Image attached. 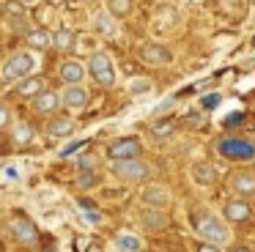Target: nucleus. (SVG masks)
Instances as JSON below:
<instances>
[{
    "mask_svg": "<svg viewBox=\"0 0 255 252\" xmlns=\"http://www.w3.org/2000/svg\"><path fill=\"white\" fill-rule=\"evenodd\" d=\"M39 69H41V55L36 52V49H30V47L14 49V52L0 63V82L14 88L17 82H22L25 77L36 74Z\"/></svg>",
    "mask_w": 255,
    "mask_h": 252,
    "instance_id": "1",
    "label": "nucleus"
},
{
    "mask_svg": "<svg viewBox=\"0 0 255 252\" xmlns=\"http://www.w3.org/2000/svg\"><path fill=\"white\" fill-rule=\"evenodd\" d=\"M192 230L200 241H211V244H220V247H231L233 244V230L231 222H228L222 214L214 211H206V208H198L192 219Z\"/></svg>",
    "mask_w": 255,
    "mask_h": 252,
    "instance_id": "2",
    "label": "nucleus"
},
{
    "mask_svg": "<svg viewBox=\"0 0 255 252\" xmlns=\"http://www.w3.org/2000/svg\"><path fill=\"white\" fill-rule=\"evenodd\" d=\"M110 173L124 184H145L154 175V164L143 156H132V159H113Z\"/></svg>",
    "mask_w": 255,
    "mask_h": 252,
    "instance_id": "3",
    "label": "nucleus"
},
{
    "mask_svg": "<svg viewBox=\"0 0 255 252\" xmlns=\"http://www.w3.org/2000/svg\"><path fill=\"white\" fill-rule=\"evenodd\" d=\"M88 77H91V82H94L96 88H116V82H118V69H116V63H113V58H110V52H105V49H94V52L88 55Z\"/></svg>",
    "mask_w": 255,
    "mask_h": 252,
    "instance_id": "4",
    "label": "nucleus"
},
{
    "mask_svg": "<svg viewBox=\"0 0 255 252\" xmlns=\"http://www.w3.org/2000/svg\"><path fill=\"white\" fill-rule=\"evenodd\" d=\"M217 153L228 162H239V164H250L255 162V140L250 137H220L217 140Z\"/></svg>",
    "mask_w": 255,
    "mask_h": 252,
    "instance_id": "5",
    "label": "nucleus"
},
{
    "mask_svg": "<svg viewBox=\"0 0 255 252\" xmlns=\"http://www.w3.org/2000/svg\"><path fill=\"white\" fill-rule=\"evenodd\" d=\"M137 58H140V63L154 66V69H165V66L176 63V52H173V47H167V44H162V41H145V44H140Z\"/></svg>",
    "mask_w": 255,
    "mask_h": 252,
    "instance_id": "6",
    "label": "nucleus"
},
{
    "mask_svg": "<svg viewBox=\"0 0 255 252\" xmlns=\"http://www.w3.org/2000/svg\"><path fill=\"white\" fill-rule=\"evenodd\" d=\"M91 33L102 41H118L121 38V19L113 16L110 11H99V14L91 16Z\"/></svg>",
    "mask_w": 255,
    "mask_h": 252,
    "instance_id": "7",
    "label": "nucleus"
},
{
    "mask_svg": "<svg viewBox=\"0 0 255 252\" xmlns=\"http://www.w3.org/2000/svg\"><path fill=\"white\" fill-rule=\"evenodd\" d=\"M61 99H63V110H69L72 115L85 113L91 107V91L85 82H80V85H63Z\"/></svg>",
    "mask_w": 255,
    "mask_h": 252,
    "instance_id": "8",
    "label": "nucleus"
},
{
    "mask_svg": "<svg viewBox=\"0 0 255 252\" xmlns=\"http://www.w3.org/2000/svg\"><path fill=\"white\" fill-rule=\"evenodd\" d=\"M173 203V192L162 181H145V186L140 189V206L151 208H167Z\"/></svg>",
    "mask_w": 255,
    "mask_h": 252,
    "instance_id": "9",
    "label": "nucleus"
},
{
    "mask_svg": "<svg viewBox=\"0 0 255 252\" xmlns=\"http://www.w3.org/2000/svg\"><path fill=\"white\" fill-rule=\"evenodd\" d=\"M187 178H189V184L195 186V189H211V186L220 181V173H217V167L211 162H192L187 167Z\"/></svg>",
    "mask_w": 255,
    "mask_h": 252,
    "instance_id": "10",
    "label": "nucleus"
},
{
    "mask_svg": "<svg viewBox=\"0 0 255 252\" xmlns=\"http://www.w3.org/2000/svg\"><path fill=\"white\" fill-rule=\"evenodd\" d=\"M134 222L140 225V230L145 233H162L167 228V214L165 208H151V206H143L134 211Z\"/></svg>",
    "mask_w": 255,
    "mask_h": 252,
    "instance_id": "11",
    "label": "nucleus"
},
{
    "mask_svg": "<svg viewBox=\"0 0 255 252\" xmlns=\"http://www.w3.org/2000/svg\"><path fill=\"white\" fill-rule=\"evenodd\" d=\"M228 189L231 195L236 197H244V200H255V170L250 167H242L228 178Z\"/></svg>",
    "mask_w": 255,
    "mask_h": 252,
    "instance_id": "12",
    "label": "nucleus"
},
{
    "mask_svg": "<svg viewBox=\"0 0 255 252\" xmlns=\"http://www.w3.org/2000/svg\"><path fill=\"white\" fill-rule=\"evenodd\" d=\"M143 140L140 137H118V140L107 142V156L110 159H132L143 156Z\"/></svg>",
    "mask_w": 255,
    "mask_h": 252,
    "instance_id": "13",
    "label": "nucleus"
},
{
    "mask_svg": "<svg viewBox=\"0 0 255 252\" xmlns=\"http://www.w3.org/2000/svg\"><path fill=\"white\" fill-rule=\"evenodd\" d=\"M222 217H225L231 225L247 222V219H253V200H244V197L231 195L225 200V206H222Z\"/></svg>",
    "mask_w": 255,
    "mask_h": 252,
    "instance_id": "14",
    "label": "nucleus"
},
{
    "mask_svg": "<svg viewBox=\"0 0 255 252\" xmlns=\"http://www.w3.org/2000/svg\"><path fill=\"white\" fill-rule=\"evenodd\" d=\"M58 77H61L63 85H80V82L91 80L88 77V63L77 58H66L61 66H58Z\"/></svg>",
    "mask_w": 255,
    "mask_h": 252,
    "instance_id": "15",
    "label": "nucleus"
},
{
    "mask_svg": "<svg viewBox=\"0 0 255 252\" xmlns=\"http://www.w3.org/2000/svg\"><path fill=\"white\" fill-rule=\"evenodd\" d=\"M33 110L39 115H47V118H52V115H58L63 110V99H61V91H41L39 96L33 99Z\"/></svg>",
    "mask_w": 255,
    "mask_h": 252,
    "instance_id": "16",
    "label": "nucleus"
},
{
    "mask_svg": "<svg viewBox=\"0 0 255 252\" xmlns=\"http://www.w3.org/2000/svg\"><path fill=\"white\" fill-rule=\"evenodd\" d=\"M110 244L116 252H143L145 250V239L140 233H134V230H118Z\"/></svg>",
    "mask_w": 255,
    "mask_h": 252,
    "instance_id": "17",
    "label": "nucleus"
},
{
    "mask_svg": "<svg viewBox=\"0 0 255 252\" xmlns=\"http://www.w3.org/2000/svg\"><path fill=\"white\" fill-rule=\"evenodd\" d=\"M74 131H77V121H74V115H52L50 124H47V134L55 137V140L72 137Z\"/></svg>",
    "mask_w": 255,
    "mask_h": 252,
    "instance_id": "18",
    "label": "nucleus"
},
{
    "mask_svg": "<svg viewBox=\"0 0 255 252\" xmlns=\"http://www.w3.org/2000/svg\"><path fill=\"white\" fill-rule=\"evenodd\" d=\"M178 22H181V14H178L176 5H159V8L154 11V30H173V27H178Z\"/></svg>",
    "mask_w": 255,
    "mask_h": 252,
    "instance_id": "19",
    "label": "nucleus"
},
{
    "mask_svg": "<svg viewBox=\"0 0 255 252\" xmlns=\"http://www.w3.org/2000/svg\"><path fill=\"white\" fill-rule=\"evenodd\" d=\"M14 91H17L19 99H30V102H33V99L44 91V80H41V77H36V74H30V77H25L22 82H17V85H14Z\"/></svg>",
    "mask_w": 255,
    "mask_h": 252,
    "instance_id": "20",
    "label": "nucleus"
},
{
    "mask_svg": "<svg viewBox=\"0 0 255 252\" xmlns=\"http://www.w3.org/2000/svg\"><path fill=\"white\" fill-rule=\"evenodd\" d=\"M25 41H28V47L36 49V52H44V49L52 47V36L44 27H30V30L25 33Z\"/></svg>",
    "mask_w": 255,
    "mask_h": 252,
    "instance_id": "21",
    "label": "nucleus"
},
{
    "mask_svg": "<svg viewBox=\"0 0 255 252\" xmlns=\"http://www.w3.org/2000/svg\"><path fill=\"white\" fill-rule=\"evenodd\" d=\"M154 93V82L148 80V77H129L127 80V96L132 99H143V96H151Z\"/></svg>",
    "mask_w": 255,
    "mask_h": 252,
    "instance_id": "22",
    "label": "nucleus"
},
{
    "mask_svg": "<svg viewBox=\"0 0 255 252\" xmlns=\"http://www.w3.org/2000/svg\"><path fill=\"white\" fill-rule=\"evenodd\" d=\"M52 44H55L61 52H72V49L77 47V33H74L72 27H58V30L52 33Z\"/></svg>",
    "mask_w": 255,
    "mask_h": 252,
    "instance_id": "23",
    "label": "nucleus"
},
{
    "mask_svg": "<svg viewBox=\"0 0 255 252\" xmlns=\"http://www.w3.org/2000/svg\"><path fill=\"white\" fill-rule=\"evenodd\" d=\"M11 233L17 236V241H22V244H30V241H36V228L28 222V219H11Z\"/></svg>",
    "mask_w": 255,
    "mask_h": 252,
    "instance_id": "24",
    "label": "nucleus"
},
{
    "mask_svg": "<svg viewBox=\"0 0 255 252\" xmlns=\"http://www.w3.org/2000/svg\"><path fill=\"white\" fill-rule=\"evenodd\" d=\"M105 11H110L118 19H127L134 11V0H105Z\"/></svg>",
    "mask_w": 255,
    "mask_h": 252,
    "instance_id": "25",
    "label": "nucleus"
},
{
    "mask_svg": "<svg viewBox=\"0 0 255 252\" xmlns=\"http://www.w3.org/2000/svg\"><path fill=\"white\" fill-rule=\"evenodd\" d=\"M11 140L17 142V145H30V142H36L39 137H36V131L30 129L28 124H14L11 126Z\"/></svg>",
    "mask_w": 255,
    "mask_h": 252,
    "instance_id": "26",
    "label": "nucleus"
},
{
    "mask_svg": "<svg viewBox=\"0 0 255 252\" xmlns=\"http://www.w3.org/2000/svg\"><path fill=\"white\" fill-rule=\"evenodd\" d=\"M173 131H176V124L173 121H154V126H151V134L154 137H170Z\"/></svg>",
    "mask_w": 255,
    "mask_h": 252,
    "instance_id": "27",
    "label": "nucleus"
},
{
    "mask_svg": "<svg viewBox=\"0 0 255 252\" xmlns=\"http://www.w3.org/2000/svg\"><path fill=\"white\" fill-rule=\"evenodd\" d=\"M17 124L14 121V110L8 102H0V129H11V126Z\"/></svg>",
    "mask_w": 255,
    "mask_h": 252,
    "instance_id": "28",
    "label": "nucleus"
},
{
    "mask_svg": "<svg viewBox=\"0 0 255 252\" xmlns=\"http://www.w3.org/2000/svg\"><path fill=\"white\" fill-rule=\"evenodd\" d=\"M222 104V93H206L203 99H200V110H203V113H209V110H214V107H220Z\"/></svg>",
    "mask_w": 255,
    "mask_h": 252,
    "instance_id": "29",
    "label": "nucleus"
},
{
    "mask_svg": "<svg viewBox=\"0 0 255 252\" xmlns=\"http://www.w3.org/2000/svg\"><path fill=\"white\" fill-rule=\"evenodd\" d=\"M77 167L80 170H96V167H99V159H96V156H83Z\"/></svg>",
    "mask_w": 255,
    "mask_h": 252,
    "instance_id": "30",
    "label": "nucleus"
},
{
    "mask_svg": "<svg viewBox=\"0 0 255 252\" xmlns=\"http://www.w3.org/2000/svg\"><path fill=\"white\" fill-rule=\"evenodd\" d=\"M198 252H222V247L220 244H211V241H200Z\"/></svg>",
    "mask_w": 255,
    "mask_h": 252,
    "instance_id": "31",
    "label": "nucleus"
},
{
    "mask_svg": "<svg viewBox=\"0 0 255 252\" xmlns=\"http://www.w3.org/2000/svg\"><path fill=\"white\" fill-rule=\"evenodd\" d=\"M231 252H255V247H250V244H236Z\"/></svg>",
    "mask_w": 255,
    "mask_h": 252,
    "instance_id": "32",
    "label": "nucleus"
},
{
    "mask_svg": "<svg viewBox=\"0 0 255 252\" xmlns=\"http://www.w3.org/2000/svg\"><path fill=\"white\" fill-rule=\"evenodd\" d=\"M6 14H8V5L3 3V0H0V16H6Z\"/></svg>",
    "mask_w": 255,
    "mask_h": 252,
    "instance_id": "33",
    "label": "nucleus"
},
{
    "mask_svg": "<svg viewBox=\"0 0 255 252\" xmlns=\"http://www.w3.org/2000/svg\"><path fill=\"white\" fill-rule=\"evenodd\" d=\"M19 3H22V5H36L39 0H19Z\"/></svg>",
    "mask_w": 255,
    "mask_h": 252,
    "instance_id": "34",
    "label": "nucleus"
},
{
    "mask_svg": "<svg viewBox=\"0 0 255 252\" xmlns=\"http://www.w3.org/2000/svg\"><path fill=\"white\" fill-rule=\"evenodd\" d=\"M165 3H178V0H165Z\"/></svg>",
    "mask_w": 255,
    "mask_h": 252,
    "instance_id": "35",
    "label": "nucleus"
},
{
    "mask_svg": "<svg viewBox=\"0 0 255 252\" xmlns=\"http://www.w3.org/2000/svg\"><path fill=\"white\" fill-rule=\"evenodd\" d=\"M91 252H99V250H91Z\"/></svg>",
    "mask_w": 255,
    "mask_h": 252,
    "instance_id": "36",
    "label": "nucleus"
}]
</instances>
